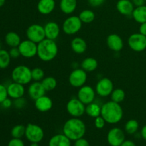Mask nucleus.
Returning <instances> with one entry per match:
<instances>
[{
    "instance_id": "1",
    "label": "nucleus",
    "mask_w": 146,
    "mask_h": 146,
    "mask_svg": "<svg viewBox=\"0 0 146 146\" xmlns=\"http://www.w3.org/2000/svg\"><path fill=\"white\" fill-rule=\"evenodd\" d=\"M86 132V124L79 118H70L65 122L63 126V133L71 141H75L84 138Z\"/></svg>"
},
{
    "instance_id": "2",
    "label": "nucleus",
    "mask_w": 146,
    "mask_h": 146,
    "mask_svg": "<svg viewBox=\"0 0 146 146\" xmlns=\"http://www.w3.org/2000/svg\"><path fill=\"white\" fill-rule=\"evenodd\" d=\"M101 115L107 123L116 124L123 119V111L121 104L109 101L101 106Z\"/></svg>"
},
{
    "instance_id": "3",
    "label": "nucleus",
    "mask_w": 146,
    "mask_h": 146,
    "mask_svg": "<svg viewBox=\"0 0 146 146\" xmlns=\"http://www.w3.org/2000/svg\"><path fill=\"white\" fill-rule=\"evenodd\" d=\"M58 48L55 41L45 38L37 44V56L41 61L48 62L56 57Z\"/></svg>"
},
{
    "instance_id": "4",
    "label": "nucleus",
    "mask_w": 146,
    "mask_h": 146,
    "mask_svg": "<svg viewBox=\"0 0 146 146\" xmlns=\"http://www.w3.org/2000/svg\"><path fill=\"white\" fill-rule=\"evenodd\" d=\"M11 77L14 82L25 86L32 81L31 69L25 65L17 66L11 71Z\"/></svg>"
},
{
    "instance_id": "5",
    "label": "nucleus",
    "mask_w": 146,
    "mask_h": 146,
    "mask_svg": "<svg viewBox=\"0 0 146 146\" xmlns=\"http://www.w3.org/2000/svg\"><path fill=\"white\" fill-rule=\"evenodd\" d=\"M82 24L78 16H70L64 20L62 30L67 35H74L81 29Z\"/></svg>"
},
{
    "instance_id": "6",
    "label": "nucleus",
    "mask_w": 146,
    "mask_h": 146,
    "mask_svg": "<svg viewBox=\"0 0 146 146\" xmlns=\"http://www.w3.org/2000/svg\"><path fill=\"white\" fill-rule=\"evenodd\" d=\"M27 39L38 44L46 38L44 26L38 24L30 25L26 31Z\"/></svg>"
},
{
    "instance_id": "7",
    "label": "nucleus",
    "mask_w": 146,
    "mask_h": 146,
    "mask_svg": "<svg viewBox=\"0 0 146 146\" xmlns=\"http://www.w3.org/2000/svg\"><path fill=\"white\" fill-rule=\"evenodd\" d=\"M24 136L30 143H39L44 138V131L41 126L36 124L29 123L26 126Z\"/></svg>"
},
{
    "instance_id": "8",
    "label": "nucleus",
    "mask_w": 146,
    "mask_h": 146,
    "mask_svg": "<svg viewBox=\"0 0 146 146\" xmlns=\"http://www.w3.org/2000/svg\"><path fill=\"white\" fill-rule=\"evenodd\" d=\"M128 45L135 52H142L146 49V36L141 33L132 34L128 38Z\"/></svg>"
},
{
    "instance_id": "9",
    "label": "nucleus",
    "mask_w": 146,
    "mask_h": 146,
    "mask_svg": "<svg viewBox=\"0 0 146 146\" xmlns=\"http://www.w3.org/2000/svg\"><path fill=\"white\" fill-rule=\"evenodd\" d=\"M66 111L73 118H80L85 113L86 105L78 98H73L67 103Z\"/></svg>"
},
{
    "instance_id": "10",
    "label": "nucleus",
    "mask_w": 146,
    "mask_h": 146,
    "mask_svg": "<svg viewBox=\"0 0 146 146\" xmlns=\"http://www.w3.org/2000/svg\"><path fill=\"white\" fill-rule=\"evenodd\" d=\"M87 73L81 68H76L73 70L68 77V82L74 88H81L87 81Z\"/></svg>"
},
{
    "instance_id": "11",
    "label": "nucleus",
    "mask_w": 146,
    "mask_h": 146,
    "mask_svg": "<svg viewBox=\"0 0 146 146\" xmlns=\"http://www.w3.org/2000/svg\"><path fill=\"white\" fill-rule=\"evenodd\" d=\"M113 89V83L110 78H106V77L101 78L97 82L95 88V91L97 95L103 97V98L111 96Z\"/></svg>"
},
{
    "instance_id": "12",
    "label": "nucleus",
    "mask_w": 146,
    "mask_h": 146,
    "mask_svg": "<svg viewBox=\"0 0 146 146\" xmlns=\"http://www.w3.org/2000/svg\"><path fill=\"white\" fill-rule=\"evenodd\" d=\"M20 54L26 58H31L37 56V44L29 39L21 41L18 46Z\"/></svg>"
},
{
    "instance_id": "13",
    "label": "nucleus",
    "mask_w": 146,
    "mask_h": 146,
    "mask_svg": "<svg viewBox=\"0 0 146 146\" xmlns=\"http://www.w3.org/2000/svg\"><path fill=\"white\" fill-rule=\"evenodd\" d=\"M125 140V133L118 127L111 128L107 134V141L111 146H120Z\"/></svg>"
},
{
    "instance_id": "14",
    "label": "nucleus",
    "mask_w": 146,
    "mask_h": 146,
    "mask_svg": "<svg viewBox=\"0 0 146 146\" xmlns=\"http://www.w3.org/2000/svg\"><path fill=\"white\" fill-rule=\"evenodd\" d=\"M96 91L91 86L84 85L79 88L77 94V98L85 105L94 102L96 98Z\"/></svg>"
},
{
    "instance_id": "15",
    "label": "nucleus",
    "mask_w": 146,
    "mask_h": 146,
    "mask_svg": "<svg viewBox=\"0 0 146 146\" xmlns=\"http://www.w3.org/2000/svg\"><path fill=\"white\" fill-rule=\"evenodd\" d=\"M8 97L11 99L22 98L25 94L24 86L17 82H11L7 86Z\"/></svg>"
},
{
    "instance_id": "16",
    "label": "nucleus",
    "mask_w": 146,
    "mask_h": 146,
    "mask_svg": "<svg viewBox=\"0 0 146 146\" xmlns=\"http://www.w3.org/2000/svg\"><path fill=\"white\" fill-rule=\"evenodd\" d=\"M46 92V91L43 86L41 81H34L31 84H29L28 87L29 96L34 101L45 95Z\"/></svg>"
},
{
    "instance_id": "17",
    "label": "nucleus",
    "mask_w": 146,
    "mask_h": 146,
    "mask_svg": "<svg viewBox=\"0 0 146 146\" xmlns=\"http://www.w3.org/2000/svg\"><path fill=\"white\" fill-rule=\"evenodd\" d=\"M44 31H45L46 38L56 41V39H57L58 37L59 36L61 29H60L59 25L55 21H48L44 26Z\"/></svg>"
},
{
    "instance_id": "18",
    "label": "nucleus",
    "mask_w": 146,
    "mask_h": 146,
    "mask_svg": "<svg viewBox=\"0 0 146 146\" xmlns=\"http://www.w3.org/2000/svg\"><path fill=\"white\" fill-rule=\"evenodd\" d=\"M106 44L110 49L115 52L121 51L124 46L122 38L116 34H111L108 36L106 38Z\"/></svg>"
},
{
    "instance_id": "19",
    "label": "nucleus",
    "mask_w": 146,
    "mask_h": 146,
    "mask_svg": "<svg viewBox=\"0 0 146 146\" xmlns=\"http://www.w3.org/2000/svg\"><path fill=\"white\" fill-rule=\"evenodd\" d=\"M36 108L41 113L49 111L53 107V101L50 97L44 95L34 101Z\"/></svg>"
},
{
    "instance_id": "20",
    "label": "nucleus",
    "mask_w": 146,
    "mask_h": 146,
    "mask_svg": "<svg viewBox=\"0 0 146 146\" xmlns=\"http://www.w3.org/2000/svg\"><path fill=\"white\" fill-rule=\"evenodd\" d=\"M55 7V0H39L37 4V10L43 15H48L52 13Z\"/></svg>"
},
{
    "instance_id": "21",
    "label": "nucleus",
    "mask_w": 146,
    "mask_h": 146,
    "mask_svg": "<svg viewBox=\"0 0 146 146\" xmlns=\"http://www.w3.org/2000/svg\"><path fill=\"white\" fill-rule=\"evenodd\" d=\"M116 9L120 14L131 16L135 9V6L131 0H118L116 4Z\"/></svg>"
},
{
    "instance_id": "22",
    "label": "nucleus",
    "mask_w": 146,
    "mask_h": 146,
    "mask_svg": "<svg viewBox=\"0 0 146 146\" xmlns=\"http://www.w3.org/2000/svg\"><path fill=\"white\" fill-rule=\"evenodd\" d=\"M48 146H71V141L64 133L54 135L50 138Z\"/></svg>"
},
{
    "instance_id": "23",
    "label": "nucleus",
    "mask_w": 146,
    "mask_h": 146,
    "mask_svg": "<svg viewBox=\"0 0 146 146\" xmlns=\"http://www.w3.org/2000/svg\"><path fill=\"white\" fill-rule=\"evenodd\" d=\"M71 48L74 53L77 54H82L86 51V41L81 37H76L71 42Z\"/></svg>"
},
{
    "instance_id": "24",
    "label": "nucleus",
    "mask_w": 146,
    "mask_h": 146,
    "mask_svg": "<svg viewBox=\"0 0 146 146\" xmlns=\"http://www.w3.org/2000/svg\"><path fill=\"white\" fill-rule=\"evenodd\" d=\"M77 7V0H61L59 8L65 14H71L76 11Z\"/></svg>"
},
{
    "instance_id": "25",
    "label": "nucleus",
    "mask_w": 146,
    "mask_h": 146,
    "mask_svg": "<svg viewBox=\"0 0 146 146\" xmlns=\"http://www.w3.org/2000/svg\"><path fill=\"white\" fill-rule=\"evenodd\" d=\"M4 41L8 46L12 48V47H18L20 43L21 42V40L20 36L17 32L9 31L5 35Z\"/></svg>"
},
{
    "instance_id": "26",
    "label": "nucleus",
    "mask_w": 146,
    "mask_h": 146,
    "mask_svg": "<svg viewBox=\"0 0 146 146\" xmlns=\"http://www.w3.org/2000/svg\"><path fill=\"white\" fill-rule=\"evenodd\" d=\"M131 16L133 19L140 24L146 22V5L135 7Z\"/></svg>"
},
{
    "instance_id": "27",
    "label": "nucleus",
    "mask_w": 146,
    "mask_h": 146,
    "mask_svg": "<svg viewBox=\"0 0 146 146\" xmlns=\"http://www.w3.org/2000/svg\"><path fill=\"white\" fill-rule=\"evenodd\" d=\"M101 106L97 103L94 102L86 105L85 113L88 115L89 117L96 118V117L101 115Z\"/></svg>"
},
{
    "instance_id": "28",
    "label": "nucleus",
    "mask_w": 146,
    "mask_h": 146,
    "mask_svg": "<svg viewBox=\"0 0 146 146\" xmlns=\"http://www.w3.org/2000/svg\"><path fill=\"white\" fill-rule=\"evenodd\" d=\"M81 67L86 72H92L98 67V61L96 58L88 57L83 60L81 64Z\"/></svg>"
},
{
    "instance_id": "29",
    "label": "nucleus",
    "mask_w": 146,
    "mask_h": 146,
    "mask_svg": "<svg viewBox=\"0 0 146 146\" xmlns=\"http://www.w3.org/2000/svg\"><path fill=\"white\" fill-rule=\"evenodd\" d=\"M80 19L81 20L82 23L84 24H90L93 22L95 19V13L91 9H84L80 12L79 15Z\"/></svg>"
},
{
    "instance_id": "30",
    "label": "nucleus",
    "mask_w": 146,
    "mask_h": 146,
    "mask_svg": "<svg viewBox=\"0 0 146 146\" xmlns=\"http://www.w3.org/2000/svg\"><path fill=\"white\" fill-rule=\"evenodd\" d=\"M11 56L8 51L0 49V68L5 69L9 66L11 63Z\"/></svg>"
},
{
    "instance_id": "31",
    "label": "nucleus",
    "mask_w": 146,
    "mask_h": 146,
    "mask_svg": "<svg viewBox=\"0 0 146 146\" xmlns=\"http://www.w3.org/2000/svg\"><path fill=\"white\" fill-rule=\"evenodd\" d=\"M41 82L44 88H45L46 91H53L57 86L56 79L53 76L45 77Z\"/></svg>"
},
{
    "instance_id": "32",
    "label": "nucleus",
    "mask_w": 146,
    "mask_h": 146,
    "mask_svg": "<svg viewBox=\"0 0 146 146\" xmlns=\"http://www.w3.org/2000/svg\"><path fill=\"white\" fill-rule=\"evenodd\" d=\"M139 128V123L135 119H131L126 122L124 126L125 133L129 135H133L136 133Z\"/></svg>"
},
{
    "instance_id": "33",
    "label": "nucleus",
    "mask_w": 146,
    "mask_h": 146,
    "mask_svg": "<svg viewBox=\"0 0 146 146\" xmlns=\"http://www.w3.org/2000/svg\"><path fill=\"white\" fill-rule=\"evenodd\" d=\"M125 98V93L122 88H115L111 94V101L121 104Z\"/></svg>"
},
{
    "instance_id": "34",
    "label": "nucleus",
    "mask_w": 146,
    "mask_h": 146,
    "mask_svg": "<svg viewBox=\"0 0 146 146\" xmlns=\"http://www.w3.org/2000/svg\"><path fill=\"white\" fill-rule=\"evenodd\" d=\"M26 126L23 125H17L12 128L11 131V135L12 138H21L25 135Z\"/></svg>"
},
{
    "instance_id": "35",
    "label": "nucleus",
    "mask_w": 146,
    "mask_h": 146,
    "mask_svg": "<svg viewBox=\"0 0 146 146\" xmlns=\"http://www.w3.org/2000/svg\"><path fill=\"white\" fill-rule=\"evenodd\" d=\"M31 77L34 81H41L45 78V73L42 68L36 67L31 69Z\"/></svg>"
},
{
    "instance_id": "36",
    "label": "nucleus",
    "mask_w": 146,
    "mask_h": 146,
    "mask_svg": "<svg viewBox=\"0 0 146 146\" xmlns=\"http://www.w3.org/2000/svg\"><path fill=\"white\" fill-rule=\"evenodd\" d=\"M26 105H27V101L23 97L17 98V99H14L13 101V106L18 109H21V108H24Z\"/></svg>"
},
{
    "instance_id": "37",
    "label": "nucleus",
    "mask_w": 146,
    "mask_h": 146,
    "mask_svg": "<svg viewBox=\"0 0 146 146\" xmlns=\"http://www.w3.org/2000/svg\"><path fill=\"white\" fill-rule=\"evenodd\" d=\"M106 123V122L104 118L101 115L96 117L95 118V120H94V125L98 129H102V128H104Z\"/></svg>"
},
{
    "instance_id": "38",
    "label": "nucleus",
    "mask_w": 146,
    "mask_h": 146,
    "mask_svg": "<svg viewBox=\"0 0 146 146\" xmlns=\"http://www.w3.org/2000/svg\"><path fill=\"white\" fill-rule=\"evenodd\" d=\"M7 98H8L7 86H5L4 84H0V104Z\"/></svg>"
},
{
    "instance_id": "39",
    "label": "nucleus",
    "mask_w": 146,
    "mask_h": 146,
    "mask_svg": "<svg viewBox=\"0 0 146 146\" xmlns=\"http://www.w3.org/2000/svg\"><path fill=\"white\" fill-rule=\"evenodd\" d=\"M7 146H24V143L21 138H14L10 140Z\"/></svg>"
},
{
    "instance_id": "40",
    "label": "nucleus",
    "mask_w": 146,
    "mask_h": 146,
    "mask_svg": "<svg viewBox=\"0 0 146 146\" xmlns=\"http://www.w3.org/2000/svg\"><path fill=\"white\" fill-rule=\"evenodd\" d=\"M9 53V55L11 58H17L21 56L18 47H12V48H10Z\"/></svg>"
},
{
    "instance_id": "41",
    "label": "nucleus",
    "mask_w": 146,
    "mask_h": 146,
    "mask_svg": "<svg viewBox=\"0 0 146 146\" xmlns=\"http://www.w3.org/2000/svg\"><path fill=\"white\" fill-rule=\"evenodd\" d=\"M74 146H90V144L86 139L81 138L75 141Z\"/></svg>"
},
{
    "instance_id": "42",
    "label": "nucleus",
    "mask_w": 146,
    "mask_h": 146,
    "mask_svg": "<svg viewBox=\"0 0 146 146\" xmlns=\"http://www.w3.org/2000/svg\"><path fill=\"white\" fill-rule=\"evenodd\" d=\"M106 0H88V2L91 7H98L102 5Z\"/></svg>"
},
{
    "instance_id": "43",
    "label": "nucleus",
    "mask_w": 146,
    "mask_h": 146,
    "mask_svg": "<svg viewBox=\"0 0 146 146\" xmlns=\"http://www.w3.org/2000/svg\"><path fill=\"white\" fill-rule=\"evenodd\" d=\"M11 98H10L9 97L6 98L4 101L1 104V106L4 108H9L11 106L13 105V101H11Z\"/></svg>"
},
{
    "instance_id": "44",
    "label": "nucleus",
    "mask_w": 146,
    "mask_h": 146,
    "mask_svg": "<svg viewBox=\"0 0 146 146\" xmlns=\"http://www.w3.org/2000/svg\"><path fill=\"white\" fill-rule=\"evenodd\" d=\"M139 33L146 36V22L141 24L139 27Z\"/></svg>"
},
{
    "instance_id": "45",
    "label": "nucleus",
    "mask_w": 146,
    "mask_h": 146,
    "mask_svg": "<svg viewBox=\"0 0 146 146\" xmlns=\"http://www.w3.org/2000/svg\"><path fill=\"white\" fill-rule=\"evenodd\" d=\"M133 4H134L135 7H141V6L145 5V0H131Z\"/></svg>"
},
{
    "instance_id": "46",
    "label": "nucleus",
    "mask_w": 146,
    "mask_h": 146,
    "mask_svg": "<svg viewBox=\"0 0 146 146\" xmlns=\"http://www.w3.org/2000/svg\"><path fill=\"white\" fill-rule=\"evenodd\" d=\"M120 146H136L135 143L131 140H125Z\"/></svg>"
},
{
    "instance_id": "47",
    "label": "nucleus",
    "mask_w": 146,
    "mask_h": 146,
    "mask_svg": "<svg viewBox=\"0 0 146 146\" xmlns=\"http://www.w3.org/2000/svg\"><path fill=\"white\" fill-rule=\"evenodd\" d=\"M141 135L143 139H144L146 141V125H144L141 131Z\"/></svg>"
},
{
    "instance_id": "48",
    "label": "nucleus",
    "mask_w": 146,
    "mask_h": 146,
    "mask_svg": "<svg viewBox=\"0 0 146 146\" xmlns=\"http://www.w3.org/2000/svg\"><path fill=\"white\" fill-rule=\"evenodd\" d=\"M5 1H6V0H0V7H1L2 6L4 5V4H5Z\"/></svg>"
},
{
    "instance_id": "49",
    "label": "nucleus",
    "mask_w": 146,
    "mask_h": 146,
    "mask_svg": "<svg viewBox=\"0 0 146 146\" xmlns=\"http://www.w3.org/2000/svg\"><path fill=\"white\" fill-rule=\"evenodd\" d=\"M30 146H39V145H38V143H31Z\"/></svg>"
},
{
    "instance_id": "50",
    "label": "nucleus",
    "mask_w": 146,
    "mask_h": 146,
    "mask_svg": "<svg viewBox=\"0 0 146 146\" xmlns=\"http://www.w3.org/2000/svg\"><path fill=\"white\" fill-rule=\"evenodd\" d=\"M145 1H146V0H145Z\"/></svg>"
},
{
    "instance_id": "51",
    "label": "nucleus",
    "mask_w": 146,
    "mask_h": 146,
    "mask_svg": "<svg viewBox=\"0 0 146 146\" xmlns=\"http://www.w3.org/2000/svg\"><path fill=\"white\" fill-rule=\"evenodd\" d=\"M0 49H1V48H0Z\"/></svg>"
}]
</instances>
